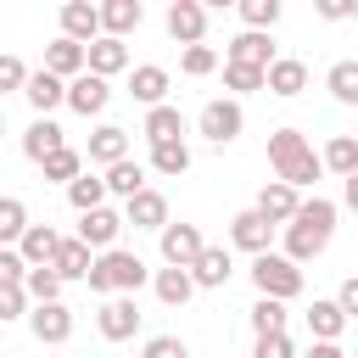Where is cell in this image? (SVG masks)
I'll return each instance as SVG.
<instances>
[{
  "label": "cell",
  "instance_id": "cell-19",
  "mask_svg": "<svg viewBox=\"0 0 358 358\" xmlns=\"http://www.w3.org/2000/svg\"><path fill=\"white\" fill-rule=\"evenodd\" d=\"M123 218H129L134 229H157V235L173 224V218H168V196H162V190H140L134 201H123Z\"/></svg>",
  "mask_w": 358,
  "mask_h": 358
},
{
  "label": "cell",
  "instance_id": "cell-42",
  "mask_svg": "<svg viewBox=\"0 0 358 358\" xmlns=\"http://www.w3.org/2000/svg\"><path fill=\"white\" fill-rule=\"evenodd\" d=\"M179 73H185V78H207V73H218V50H213V45H190V50H179Z\"/></svg>",
  "mask_w": 358,
  "mask_h": 358
},
{
  "label": "cell",
  "instance_id": "cell-12",
  "mask_svg": "<svg viewBox=\"0 0 358 358\" xmlns=\"http://www.w3.org/2000/svg\"><path fill=\"white\" fill-rule=\"evenodd\" d=\"M123 224H129L123 213L95 207V213H84V218H78V241H84L90 252H117V229H123Z\"/></svg>",
  "mask_w": 358,
  "mask_h": 358
},
{
  "label": "cell",
  "instance_id": "cell-8",
  "mask_svg": "<svg viewBox=\"0 0 358 358\" xmlns=\"http://www.w3.org/2000/svg\"><path fill=\"white\" fill-rule=\"evenodd\" d=\"M140 302L134 296H112V302H101V313H95V330H101V341H134V330H140Z\"/></svg>",
  "mask_w": 358,
  "mask_h": 358
},
{
  "label": "cell",
  "instance_id": "cell-35",
  "mask_svg": "<svg viewBox=\"0 0 358 358\" xmlns=\"http://www.w3.org/2000/svg\"><path fill=\"white\" fill-rule=\"evenodd\" d=\"M224 90L241 101L252 90H268V67H241V62H224Z\"/></svg>",
  "mask_w": 358,
  "mask_h": 358
},
{
  "label": "cell",
  "instance_id": "cell-25",
  "mask_svg": "<svg viewBox=\"0 0 358 358\" xmlns=\"http://www.w3.org/2000/svg\"><path fill=\"white\" fill-rule=\"evenodd\" d=\"M302 90H308V62H302V56H280V62L268 67V95L296 101Z\"/></svg>",
  "mask_w": 358,
  "mask_h": 358
},
{
  "label": "cell",
  "instance_id": "cell-53",
  "mask_svg": "<svg viewBox=\"0 0 358 358\" xmlns=\"http://www.w3.org/2000/svg\"><path fill=\"white\" fill-rule=\"evenodd\" d=\"M352 140H358V129H352Z\"/></svg>",
  "mask_w": 358,
  "mask_h": 358
},
{
  "label": "cell",
  "instance_id": "cell-41",
  "mask_svg": "<svg viewBox=\"0 0 358 358\" xmlns=\"http://www.w3.org/2000/svg\"><path fill=\"white\" fill-rule=\"evenodd\" d=\"M280 11H285L280 0H241V22H246L252 34H268V28L280 22Z\"/></svg>",
  "mask_w": 358,
  "mask_h": 358
},
{
  "label": "cell",
  "instance_id": "cell-15",
  "mask_svg": "<svg viewBox=\"0 0 358 358\" xmlns=\"http://www.w3.org/2000/svg\"><path fill=\"white\" fill-rule=\"evenodd\" d=\"M62 34H67V39H78V45H95V39L106 34L101 6H90V0H67V6H62Z\"/></svg>",
  "mask_w": 358,
  "mask_h": 358
},
{
  "label": "cell",
  "instance_id": "cell-23",
  "mask_svg": "<svg viewBox=\"0 0 358 358\" xmlns=\"http://www.w3.org/2000/svg\"><path fill=\"white\" fill-rule=\"evenodd\" d=\"M196 291H224L229 285V274H235V257H229V246H207L201 257H196Z\"/></svg>",
  "mask_w": 358,
  "mask_h": 358
},
{
  "label": "cell",
  "instance_id": "cell-36",
  "mask_svg": "<svg viewBox=\"0 0 358 358\" xmlns=\"http://www.w3.org/2000/svg\"><path fill=\"white\" fill-rule=\"evenodd\" d=\"M28 229H34V224H28V207H22V196H6V201H0V246H17Z\"/></svg>",
  "mask_w": 358,
  "mask_h": 358
},
{
  "label": "cell",
  "instance_id": "cell-26",
  "mask_svg": "<svg viewBox=\"0 0 358 358\" xmlns=\"http://www.w3.org/2000/svg\"><path fill=\"white\" fill-rule=\"evenodd\" d=\"M140 134L151 140V145H173V140H185V112L168 101V106H157V112H145V123H140Z\"/></svg>",
  "mask_w": 358,
  "mask_h": 358
},
{
  "label": "cell",
  "instance_id": "cell-54",
  "mask_svg": "<svg viewBox=\"0 0 358 358\" xmlns=\"http://www.w3.org/2000/svg\"><path fill=\"white\" fill-rule=\"evenodd\" d=\"M352 358H358V352H352Z\"/></svg>",
  "mask_w": 358,
  "mask_h": 358
},
{
  "label": "cell",
  "instance_id": "cell-20",
  "mask_svg": "<svg viewBox=\"0 0 358 358\" xmlns=\"http://www.w3.org/2000/svg\"><path fill=\"white\" fill-rule=\"evenodd\" d=\"M302 319H308V336L313 341H341V330H347V313H341L336 296H313Z\"/></svg>",
  "mask_w": 358,
  "mask_h": 358
},
{
  "label": "cell",
  "instance_id": "cell-3",
  "mask_svg": "<svg viewBox=\"0 0 358 358\" xmlns=\"http://www.w3.org/2000/svg\"><path fill=\"white\" fill-rule=\"evenodd\" d=\"M241 129H246V106H241L235 95H213V101L196 112V134H201L207 145H229V140H241Z\"/></svg>",
  "mask_w": 358,
  "mask_h": 358
},
{
  "label": "cell",
  "instance_id": "cell-28",
  "mask_svg": "<svg viewBox=\"0 0 358 358\" xmlns=\"http://www.w3.org/2000/svg\"><path fill=\"white\" fill-rule=\"evenodd\" d=\"M106 196H112V190H106V173H90V168L67 185V201H73V213H78V218H84V213H95V207H106Z\"/></svg>",
  "mask_w": 358,
  "mask_h": 358
},
{
  "label": "cell",
  "instance_id": "cell-11",
  "mask_svg": "<svg viewBox=\"0 0 358 358\" xmlns=\"http://www.w3.org/2000/svg\"><path fill=\"white\" fill-rule=\"evenodd\" d=\"M45 67L56 73V78H84L90 73V45H78V39H67V34H56L50 45H45Z\"/></svg>",
  "mask_w": 358,
  "mask_h": 358
},
{
  "label": "cell",
  "instance_id": "cell-46",
  "mask_svg": "<svg viewBox=\"0 0 358 358\" xmlns=\"http://www.w3.org/2000/svg\"><path fill=\"white\" fill-rule=\"evenodd\" d=\"M140 358H190V347H185L179 336H145Z\"/></svg>",
  "mask_w": 358,
  "mask_h": 358
},
{
  "label": "cell",
  "instance_id": "cell-5",
  "mask_svg": "<svg viewBox=\"0 0 358 358\" xmlns=\"http://www.w3.org/2000/svg\"><path fill=\"white\" fill-rule=\"evenodd\" d=\"M302 201H308L302 190H291L285 179H268V185L257 190V201H252V207H257L274 229H291V224H296V213H302Z\"/></svg>",
  "mask_w": 358,
  "mask_h": 358
},
{
  "label": "cell",
  "instance_id": "cell-52",
  "mask_svg": "<svg viewBox=\"0 0 358 358\" xmlns=\"http://www.w3.org/2000/svg\"><path fill=\"white\" fill-rule=\"evenodd\" d=\"M341 207H347V213H358V173H352V179H341Z\"/></svg>",
  "mask_w": 358,
  "mask_h": 358
},
{
  "label": "cell",
  "instance_id": "cell-2",
  "mask_svg": "<svg viewBox=\"0 0 358 358\" xmlns=\"http://www.w3.org/2000/svg\"><path fill=\"white\" fill-rule=\"evenodd\" d=\"M252 285H257V296L296 302L302 296V263H291L285 252H263V257H252Z\"/></svg>",
  "mask_w": 358,
  "mask_h": 358
},
{
  "label": "cell",
  "instance_id": "cell-47",
  "mask_svg": "<svg viewBox=\"0 0 358 358\" xmlns=\"http://www.w3.org/2000/svg\"><path fill=\"white\" fill-rule=\"evenodd\" d=\"M28 67H22V56H0V90H28Z\"/></svg>",
  "mask_w": 358,
  "mask_h": 358
},
{
  "label": "cell",
  "instance_id": "cell-50",
  "mask_svg": "<svg viewBox=\"0 0 358 358\" xmlns=\"http://www.w3.org/2000/svg\"><path fill=\"white\" fill-rule=\"evenodd\" d=\"M319 17H324V22H341V17H352V6H341V0H319Z\"/></svg>",
  "mask_w": 358,
  "mask_h": 358
},
{
  "label": "cell",
  "instance_id": "cell-17",
  "mask_svg": "<svg viewBox=\"0 0 358 358\" xmlns=\"http://www.w3.org/2000/svg\"><path fill=\"white\" fill-rule=\"evenodd\" d=\"M224 62H241V67H274L280 56H274V39H268V34H252V28H241V34L229 39Z\"/></svg>",
  "mask_w": 358,
  "mask_h": 358
},
{
  "label": "cell",
  "instance_id": "cell-22",
  "mask_svg": "<svg viewBox=\"0 0 358 358\" xmlns=\"http://www.w3.org/2000/svg\"><path fill=\"white\" fill-rule=\"evenodd\" d=\"M62 241H67V235H56L50 224H34V229L17 241V252H22V263H28V268H50V263H56V252H62Z\"/></svg>",
  "mask_w": 358,
  "mask_h": 358
},
{
  "label": "cell",
  "instance_id": "cell-49",
  "mask_svg": "<svg viewBox=\"0 0 358 358\" xmlns=\"http://www.w3.org/2000/svg\"><path fill=\"white\" fill-rule=\"evenodd\" d=\"M336 302H341V313H347V319H358V274H352V280H341Z\"/></svg>",
  "mask_w": 358,
  "mask_h": 358
},
{
  "label": "cell",
  "instance_id": "cell-6",
  "mask_svg": "<svg viewBox=\"0 0 358 358\" xmlns=\"http://www.w3.org/2000/svg\"><path fill=\"white\" fill-rule=\"evenodd\" d=\"M162 22H168V39L173 45H185V50L190 45H207V6L201 0H173Z\"/></svg>",
  "mask_w": 358,
  "mask_h": 358
},
{
  "label": "cell",
  "instance_id": "cell-38",
  "mask_svg": "<svg viewBox=\"0 0 358 358\" xmlns=\"http://www.w3.org/2000/svg\"><path fill=\"white\" fill-rule=\"evenodd\" d=\"M185 168H190V145H185V140H173V145H151V173L179 179Z\"/></svg>",
  "mask_w": 358,
  "mask_h": 358
},
{
  "label": "cell",
  "instance_id": "cell-21",
  "mask_svg": "<svg viewBox=\"0 0 358 358\" xmlns=\"http://www.w3.org/2000/svg\"><path fill=\"white\" fill-rule=\"evenodd\" d=\"M22 95H28V106H34L39 117H50L56 106H67V78H56L50 67H39V73L28 78V90H22Z\"/></svg>",
  "mask_w": 358,
  "mask_h": 358
},
{
  "label": "cell",
  "instance_id": "cell-44",
  "mask_svg": "<svg viewBox=\"0 0 358 358\" xmlns=\"http://www.w3.org/2000/svg\"><path fill=\"white\" fill-rule=\"evenodd\" d=\"M34 313V296H28V285H0V319L11 324V319H28Z\"/></svg>",
  "mask_w": 358,
  "mask_h": 358
},
{
  "label": "cell",
  "instance_id": "cell-13",
  "mask_svg": "<svg viewBox=\"0 0 358 358\" xmlns=\"http://www.w3.org/2000/svg\"><path fill=\"white\" fill-rule=\"evenodd\" d=\"M168 67H157V62H140L134 73H129V95L145 106V112H157V106H168Z\"/></svg>",
  "mask_w": 358,
  "mask_h": 358
},
{
  "label": "cell",
  "instance_id": "cell-31",
  "mask_svg": "<svg viewBox=\"0 0 358 358\" xmlns=\"http://www.w3.org/2000/svg\"><path fill=\"white\" fill-rule=\"evenodd\" d=\"M324 90H330L341 106H352V112H358V56H341V62H330V73H324Z\"/></svg>",
  "mask_w": 358,
  "mask_h": 358
},
{
  "label": "cell",
  "instance_id": "cell-33",
  "mask_svg": "<svg viewBox=\"0 0 358 358\" xmlns=\"http://www.w3.org/2000/svg\"><path fill=\"white\" fill-rule=\"evenodd\" d=\"M106 190H112L117 201H134V196H140V190H151V185H145V168H140V162L129 157V162L106 168Z\"/></svg>",
  "mask_w": 358,
  "mask_h": 358
},
{
  "label": "cell",
  "instance_id": "cell-18",
  "mask_svg": "<svg viewBox=\"0 0 358 358\" xmlns=\"http://www.w3.org/2000/svg\"><path fill=\"white\" fill-rule=\"evenodd\" d=\"M95 168H117V162H129V129H117V123H101L95 134H90V151H84Z\"/></svg>",
  "mask_w": 358,
  "mask_h": 358
},
{
  "label": "cell",
  "instance_id": "cell-51",
  "mask_svg": "<svg viewBox=\"0 0 358 358\" xmlns=\"http://www.w3.org/2000/svg\"><path fill=\"white\" fill-rule=\"evenodd\" d=\"M302 358H352V352H341V347H336V341H313V347H308V352H302Z\"/></svg>",
  "mask_w": 358,
  "mask_h": 358
},
{
  "label": "cell",
  "instance_id": "cell-1",
  "mask_svg": "<svg viewBox=\"0 0 358 358\" xmlns=\"http://www.w3.org/2000/svg\"><path fill=\"white\" fill-rule=\"evenodd\" d=\"M268 168H274V179H285L291 190H308V185L324 173V157L308 145L302 129H274V134H268Z\"/></svg>",
  "mask_w": 358,
  "mask_h": 358
},
{
  "label": "cell",
  "instance_id": "cell-37",
  "mask_svg": "<svg viewBox=\"0 0 358 358\" xmlns=\"http://www.w3.org/2000/svg\"><path fill=\"white\" fill-rule=\"evenodd\" d=\"M252 336H257V341H263V336H285V302L257 296V302H252Z\"/></svg>",
  "mask_w": 358,
  "mask_h": 358
},
{
  "label": "cell",
  "instance_id": "cell-30",
  "mask_svg": "<svg viewBox=\"0 0 358 358\" xmlns=\"http://www.w3.org/2000/svg\"><path fill=\"white\" fill-rule=\"evenodd\" d=\"M62 280H90V268H95V252L78 241V235H67L62 241V252H56V263H50Z\"/></svg>",
  "mask_w": 358,
  "mask_h": 358
},
{
  "label": "cell",
  "instance_id": "cell-29",
  "mask_svg": "<svg viewBox=\"0 0 358 358\" xmlns=\"http://www.w3.org/2000/svg\"><path fill=\"white\" fill-rule=\"evenodd\" d=\"M101 22H106L112 39H129V34L145 22V6H140V0H106V6H101Z\"/></svg>",
  "mask_w": 358,
  "mask_h": 358
},
{
  "label": "cell",
  "instance_id": "cell-45",
  "mask_svg": "<svg viewBox=\"0 0 358 358\" xmlns=\"http://www.w3.org/2000/svg\"><path fill=\"white\" fill-rule=\"evenodd\" d=\"M0 285H28V263L17 246H0Z\"/></svg>",
  "mask_w": 358,
  "mask_h": 358
},
{
  "label": "cell",
  "instance_id": "cell-43",
  "mask_svg": "<svg viewBox=\"0 0 358 358\" xmlns=\"http://www.w3.org/2000/svg\"><path fill=\"white\" fill-rule=\"evenodd\" d=\"M62 285H67V280H62L56 268H28V296H34V308H39V302H62Z\"/></svg>",
  "mask_w": 358,
  "mask_h": 358
},
{
  "label": "cell",
  "instance_id": "cell-16",
  "mask_svg": "<svg viewBox=\"0 0 358 358\" xmlns=\"http://www.w3.org/2000/svg\"><path fill=\"white\" fill-rule=\"evenodd\" d=\"M62 145H67V134H62V123H50V117H34L28 134H22V157H28L34 168H45Z\"/></svg>",
  "mask_w": 358,
  "mask_h": 358
},
{
  "label": "cell",
  "instance_id": "cell-7",
  "mask_svg": "<svg viewBox=\"0 0 358 358\" xmlns=\"http://www.w3.org/2000/svg\"><path fill=\"white\" fill-rule=\"evenodd\" d=\"M229 246H235V252L263 257V252H274V224H268L257 207H246V213H235V218H229Z\"/></svg>",
  "mask_w": 358,
  "mask_h": 358
},
{
  "label": "cell",
  "instance_id": "cell-9",
  "mask_svg": "<svg viewBox=\"0 0 358 358\" xmlns=\"http://www.w3.org/2000/svg\"><path fill=\"white\" fill-rule=\"evenodd\" d=\"M101 263H106V274H112L117 296H134L140 285H151V280H157V274L145 268V257H140V252H129V246H117V252H101Z\"/></svg>",
  "mask_w": 358,
  "mask_h": 358
},
{
  "label": "cell",
  "instance_id": "cell-40",
  "mask_svg": "<svg viewBox=\"0 0 358 358\" xmlns=\"http://www.w3.org/2000/svg\"><path fill=\"white\" fill-rule=\"evenodd\" d=\"M39 173H45V179H56V185L67 190V185H73V179L84 173V151H73V145H62V151H56V157H50V162H45Z\"/></svg>",
  "mask_w": 358,
  "mask_h": 358
},
{
  "label": "cell",
  "instance_id": "cell-48",
  "mask_svg": "<svg viewBox=\"0 0 358 358\" xmlns=\"http://www.w3.org/2000/svg\"><path fill=\"white\" fill-rule=\"evenodd\" d=\"M252 358H302V352H296L291 336H263V341L252 347Z\"/></svg>",
  "mask_w": 358,
  "mask_h": 358
},
{
  "label": "cell",
  "instance_id": "cell-39",
  "mask_svg": "<svg viewBox=\"0 0 358 358\" xmlns=\"http://www.w3.org/2000/svg\"><path fill=\"white\" fill-rule=\"evenodd\" d=\"M336 201L330 196H308L302 201V213H296V224H308V229H319V235H336Z\"/></svg>",
  "mask_w": 358,
  "mask_h": 358
},
{
  "label": "cell",
  "instance_id": "cell-34",
  "mask_svg": "<svg viewBox=\"0 0 358 358\" xmlns=\"http://www.w3.org/2000/svg\"><path fill=\"white\" fill-rule=\"evenodd\" d=\"M319 157H324V168H330V173H341V179H352V173H358V140H352V134H330Z\"/></svg>",
  "mask_w": 358,
  "mask_h": 358
},
{
  "label": "cell",
  "instance_id": "cell-32",
  "mask_svg": "<svg viewBox=\"0 0 358 358\" xmlns=\"http://www.w3.org/2000/svg\"><path fill=\"white\" fill-rule=\"evenodd\" d=\"M324 246H330V235H319L308 224H291L285 229V257L291 263H313V257H324Z\"/></svg>",
  "mask_w": 358,
  "mask_h": 358
},
{
  "label": "cell",
  "instance_id": "cell-24",
  "mask_svg": "<svg viewBox=\"0 0 358 358\" xmlns=\"http://www.w3.org/2000/svg\"><path fill=\"white\" fill-rule=\"evenodd\" d=\"M90 73H95V78L134 73V67H129V45H123V39H112V34H101V39L90 45Z\"/></svg>",
  "mask_w": 358,
  "mask_h": 358
},
{
  "label": "cell",
  "instance_id": "cell-10",
  "mask_svg": "<svg viewBox=\"0 0 358 358\" xmlns=\"http://www.w3.org/2000/svg\"><path fill=\"white\" fill-rule=\"evenodd\" d=\"M28 330H34L39 347H62V341L73 336V308H67V302H39V308L28 313Z\"/></svg>",
  "mask_w": 358,
  "mask_h": 358
},
{
  "label": "cell",
  "instance_id": "cell-14",
  "mask_svg": "<svg viewBox=\"0 0 358 358\" xmlns=\"http://www.w3.org/2000/svg\"><path fill=\"white\" fill-rule=\"evenodd\" d=\"M67 106H73L78 117H101V112L112 106V78H95V73L73 78V84H67Z\"/></svg>",
  "mask_w": 358,
  "mask_h": 358
},
{
  "label": "cell",
  "instance_id": "cell-27",
  "mask_svg": "<svg viewBox=\"0 0 358 358\" xmlns=\"http://www.w3.org/2000/svg\"><path fill=\"white\" fill-rule=\"evenodd\" d=\"M151 291H157L162 308H185V302L196 296V274H190V268H157Z\"/></svg>",
  "mask_w": 358,
  "mask_h": 358
},
{
  "label": "cell",
  "instance_id": "cell-4",
  "mask_svg": "<svg viewBox=\"0 0 358 358\" xmlns=\"http://www.w3.org/2000/svg\"><path fill=\"white\" fill-rule=\"evenodd\" d=\"M157 252H162V268H196V257L207 252V235H201V224L179 218L157 235Z\"/></svg>",
  "mask_w": 358,
  "mask_h": 358
}]
</instances>
